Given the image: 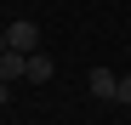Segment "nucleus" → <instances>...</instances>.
<instances>
[{"mask_svg":"<svg viewBox=\"0 0 131 125\" xmlns=\"http://www.w3.org/2000/svg\"><path fill=\"white\" fill-rule=\"evenodd\" d=\"M23 80H29V85H46V80H51V57H46V51H29V68H23Z\"/></svg>","mask_w":131,"mask_h":125,"instance_id":"4","label":"nucleus"},{"mask_svg":"<svg viewBox=\"0 0 131 125\" xmlns=\"http://www.w3.org/2000/svg\"><path fill=\"white\" fill-rule=\"evenodd\" d=\"M85 85H91V97H103V102H114V91H120V80L108 74V68H91V74H85Z\"/></svg>","mask_w":131,"mask_h":125,"instance_id":"3","label":"nucleus"},{"mask_svg":"<svg viewBox=\"0 0 131 125\" xmlns=\"http://www.w3.org/2000/svg\"><path fill=\"white\" fill-rule=\"evenodd\" d=\"M23 68H29V51H0V80H6V85H17Z\"/></svg>","mask_w":131,"mask_h":125,"instance_id":"2","label":"nucleus"},{"mask_svg":"<svg viewBox=\"0 0 131 125\" xmlns=\"http://www.w3.org/2000/svg\"><path fill=\"white\" fill-rule=\"evenodd\" d=\"M114 102H125V108H131V74L120 80V91H114Z\"/></svg>","mask_w":131,"mask_h":125,"instance_id":"5","label":"nucleus"},{"mask_svg":"<svg viewBox=\"0 0 131 125\" xmlns=\"http://www.w3.org/2000/svg\"><path fill=\"white\" fill-rule=\"evenodd\" d=\"M34 46H40V29L29 23V17H17V23L0 29V51H34Z\"/></svg>","mask_w":131,"mask_h":125,"instance_id":"1","label":"nucleus"},{"mask_svg":"<svg viewBox=\"0 0 131 125\" xmlns=\"http://www.w3.org/2000/svg\"><path fill=\"white\" fill-rule=\"evenodd\" d=\"M6 102H12V85H6V80H0V108H6Z\"/></svg>","mask_w":131,"mask_h":125,"instance_id":"6","label":"nucleus"}]
</instances>
